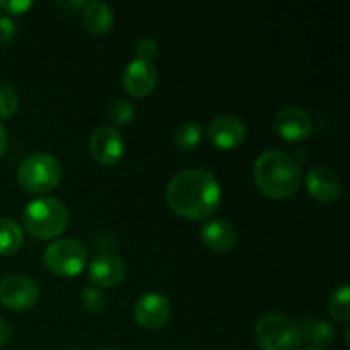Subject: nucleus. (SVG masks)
I'll return each mask as SVG.
<instances>
[{"instance_id":"f257e3e1","label":"nucleus","mask_w":350,"mask_h":350,"mask_svg":"<svg viewBox=\"0 0 350 350\" xmlns=\"http://www.w3.org/2000/svg\"><path fill=\"white\" fill-rule=\"evenodd\" d=\"M166 200L171 211L180 217L202 221L217 211L222 200V190L211 171L191 167L178 173L167 183Z\"/></svg>"},{"instance_id":"f03ea898","label":"nucleus","mask_w":350,"mask_h":350,"mask_svg":"<svg viewBox=\"0 0 350 350\" xmlns=\"http://www.w3.org/2000/svg\"><path fill=\"white\" fill-rule=\"evenodd\" d=\"M253 180L260 193L272 200L293 197L303 181L301 164L282 150H265L253 166Z\"/></svg>"},{"instance_id":"7ed1b4c3","label":"nucleus","mask_w":350,"mask_h":350,"mask_svg":"<svg viewBox=\"0 0 350 350\" xmlns=\"http://www.w3.org/2000/svg\"><path fill=\"white\" fill-rule=\"evenodd\" d=\"M70 214L60 198L43 197L29 202L23 212V222L31 236L40 239L58 238L67 229Z\"/></svg>"},{"instance_id":"20e7f679","label":"nucleus","mask_w":350,"mask_h":350,"mask_svg":"<svg viewBox=\"0 0 350 350\" xmlns=\"http://www.w3.org/2000/svg\"><path fill=\"white\" fill-rule=\"evenodd\" d=\"M255 340L262 350H299V323L282 313H267L255 325Z\"/></svg>"},{"instance_id":"39448f33","label":"nucleus","mask_w":350,"mask_h":350,"mask_svg":"<svg viewBox=\"0 0 350 350\" xmlns=\"http://www.w3.org/2000/svg\"><path fill=\"white\" fill-rule=\"evenodd\" d=\"M62 164L48 152H36L27 156L17 170V181L26 191L43 195L58 187L62 180Z\"/></svg>"},{"instance_id":"423d86ee","label":"nucleus","mask_w":350,"mask_h":350,"mask_svg":"<svg viewBox=\"0 0 350 350\" xmlns=\"http://www.w3.org/2000/svg\"><path fill=\"white\" fill-rule=\"evenodd\" d=\"M43 262L55 275L75 277L88 265V250L77 239H58L44 250Z\"/></svg>"},{"instance_id":"0eeeda50","label":"nucleus","mask_w":350,"mask_h":350,"mask_svg":"<svg viewBox=\"0 0 350 350\" xmlns=\"http://www.w3.org/2000/svg\"><path fill=\"white\" fill-rule=\"evenodd\" d=\"M38 299H40V287L31 277L23 273H10L0 280V303L7 310H31L36 306Z\"/></svg>"},{"instance_id":"6e6552de","label":"nucleus","mask_w":350,"mask_h":350,"mask_svg":"<svg viewBox=\"0 0 350 350\" xmlns=\"http://www.w3.org/2000/svg\"><path fill=\"white\" fill-rule=\"evenodd\" d=\"M205 133L212 146L221 150H232L245 144L246 137H248V129L238 116L221 115L208 122Z\"/></svg>"},{"instance_id":"1a4fd4ad","label":"nucleus","mask_w":350,"mask_h":350,"mask_svg":"<svg viewBox=\"0 0 350 350\" xmlns=\"http://www.w3.org/2000/svg\"><path fill=\"white\" fill-rule=\"evenodd\" d=\"M89 152L96 163L115 166L125 154V140L115 126H99L89 137Z\"/></svg>"},{"instance_id":"9d476101","label":"nucleus","mask_w":350,"mask_h":350,"mask_svg":"<svg viewBox=\"0 0 350 350\" xmlns=\"http://www.w3.org/2000/svg\"><path fill=\"white\" fill-rule=\"evenodd\" d=\"M273 130L286 142H303L313 132V120L301 106H286L273 118Z\"/></svg>"},{"instance_id":"9b49d317","label":"nucleus","mask_w":350,"mask_h":350,"mask_svg":"<svg viewBox=\"0 0 350 350\" xmlns=\"http://www.w3.org/2000/svg\"><path fill=\"white\" fill-rule=\"evenodd\" d=\"M171 317V303L164 294L147 293L137 299L133 318L146 330H159Z\"/></svg>"},{"instance_id":"f8f14e48","label":"nucleus","mask_w":350,"mask_h":350,"mask_svg":"<svg viewBox=\"0 0 350 350\" xmlns=\"http://www.w3.org/2000/svg\"><path fill=\"white\" fill-rule=\"evenodd\" d=\"M89 280L94 286L105 287V289H113L120 286L126 277V265L118 255L113 253H101L94 256L89 263L88 269Z\"/></svg>"},{"instance_id":"ddd939ff","label":"nucleus","mask_w":350,"mask_h":350,"mask_svg":"<svg viewBox=\"0 0 350 350\" xmlns=\"http://www.w3.org/2000/svg\"><path fill=\"white\" fill-rule=\"evenodd\" d=\"M123 88L130 96L135 98H146L150 92L156 89L157 85V70L154 64L146 60H135L130 62L126 68L123 70Z\"/></svg>"},{"instance_id":"4468645a","label":"nucleus","mask_w":350,"mask_h":350,"mask_svg":"<svg viewBox=\"0 0 350 350\" xmlns=\"http://www.w3.org/2000/svg\"><path fill=\"white\" fill-rule=\"evenodd\" d=\"M306 190L321 204H334L340 198L342 185L337 173L325 166H317L306 174Z\"/></svg>"},{"instance_id":"2eb2a0df","label":"nucleus","mask_w":350,"mask_h":350,"mask_svg":"<svg viewBox=\"0 0 350 350\" xmlns=\"http://www.w3.org/2000/svg\"><path fill=\"white\" fill-rule=\"evenodd\" d=\"M200 239L208 250L226 253L231 252L238 243V231L231 222L222 221V219H212L202 226Z\"/></svg>"},{"instance_id":"dca6fc26","label":"nucleus","mask_w":350,"mask_h":350,"mask_svg":"<svg viewBox=\"0 0 350 350\" xmlns=\"http://www.w3.org/2000/svg\"><path fill=\"white\" fill-rule=\"evenodd\" d=\"M82 21L89 33L106 34L111 31L113 24H115V14L108 3L91 0V2H85L84 9H82Z\"/></svg>"},{"instance_id":"f3484780","label":"nucleus","mask_w":350,"mask_h":350,"mask_svg":"<svg viewBox=\"0 0 350 350\" xmlns=\"http://www.w3.org/2000/svg\"><path fill=\"white\" fill-rule=\"evenodd\" d=\"M24 243L23 228L9 217H0V255H14Z\"/></svg>"},{"instance_id":"a211bd4d","label":"nucleus","mask_w":350,"mask_h":350,"mask_svg":"<svg viewBox=\"0 0 350 350\" xmlns=\"http://www.w3.org/2000/svg\"><path fill=\"white\" fill-rule=\"evenodd\" d=\"M204 139V130L198 123L187 122L176 126L173 133V144L181 152H191L197 149Z\"/></svg>"},{"instance_id":"6ab92c4d","label":"nucleus","mask_w":350,"mask_h":350,"mask_svg":"<svg viewBox=\"0 0 350 350\" xmlns=\"http://www.w3.org/2000/svg\"><path fill=\"white\" fill-rule=\"evenodd\" d=\"M303 340L314 344L313 347H321L332 344L335 340V330L330 323L320 320H306L303 325H299Z\"/></svg>"},{"instance_id":"aec40b11","label":"nucleus","mask_w":350,"mask_h":350,"mask_svg":"<svg viewBox=\"0 0 350 350\" xmlns=\"http://www.w3.org/2000/svg\"><path fill=\"white\" fill-rule=\"evenodd\" d=\"M328 311L337 321H349L350 318V289L349 284H342L332 293Z\"/></svg>"},{"instance_id":"412c9836","label":"nucleus","mask_w":350,"mask_h":350,"mask_svg":"<svg viewBox=\"0 0 350 350\" xmlns=\"http://www.w3.org/2000/svg\"><path fill=\"white\" fill-rule=\"evenodd\" d=\"M133 116H135V106L129 99H116L109 105L108 118L113 125H126V123L132 122Z\"/></svg>"},{"instance_id":"4be33fe9","label":"nucleus","mask_w":350,"mask_h":350,"mask_svg":"<svg viewBox=\"0 0 350 350\" xmlns=\"http://www.w3.org/2000/svg\"><path fill=\"white\" fill-rule=\"evenodd\" d=\"M19 108V94L9 84H0V120L16 115Z\"/></svg>"},{"instance_id":"5701e85b","label":"nucleus","mask_w":350,"mask_h":350,"mask_svg":"<svg viewBox=\"0 0 350 350\" xmlns=\"http://www.w3.org/2000/svg\"><path fill=\"white\" fill-rule=\"evenodd\" d=\"M81 301L82 304H84L85 310L91 311V313H101V311L106 308L105 294H103L101 291L94 289V287H88V289H84Z\"/></svg>"},{"instance_id":"b1692460","label":"nucleus","mask_w":350,"mask_h":350,"mask_svg":"<svg viewBox=\"0 0 350 350\" xmlns=\"http://www.w3.org/2000/svg\"><path fill=\"white\" fill-rule=\"evenodd\" d=\"M135 55L139 60H146L152 64L154 58L159 55V46L152 38H140L135 44Z\"/></svg>"},{"instance_id":"393cba45","label":"nucleus","mask_w":350,"mask_h":350,"mask_svg":"<svg viewBox=\"0 0 350 350\" xmlns=\"http://www.w3.org/2000/svg\"><path fill=\"white\" fill-rule=\"evenodd\" d=\"M33 7L31 0H0V9L10 16H21L26 14Z\"/></svg>"},{"instance_id":"a878e982","label":"nucleus","mask_w":350,"mask_h":350,"mask_svg":"<svg viewBox=\"0 0 350 350\" xmlns=\"http://www.w3.org/2000/svg\"><path fill=\"white\" fill-rule=\"evenodd\" d=\"M16 36V24L10 17L0 16V46L10 43Z\"/></svg>"},{"instance_id":"bb28decb","label":"nucleus","mask_w":350,"mask_h":350,"mask_svg":"<svg viewBox=\"0 0 350 350\" xmlns=\"http://www.w3.org/2000/svg\"><path fill=\"white\" fill-rule=\"evenodd\" d=\"M10 340V325L0 317V347L7 345V342Z\"/></svg>"},{"instance_id":"cd10ccee","label":"nucleus","mask_w":350,"mask_h":350,"mask_svg":"<svg viewBox=\"0 0 350 350\" xmlns=\"http://www.w3.org/2000/svg\"><path fill=\"white\" fill-rule=\"evenodd\" d=\"M7 146H9V135H7V130L3 126V123H0V157L5 154Z\"/></svg>"},{"instance_id":"c85d7f7f","label":"nucleus","mask_w":350,"mask_h":350,"mask_svg":"<svg viewBox=\"0 0 350 350\" xmlns=\"http://www.w3.org/2000/svg\"><path fill=\"white\" fill-rule=\"evenodd\" d=\"M303 350H325V349H321V347H306V349H303Z\"/></svg>"},{"instance_id":"c756f323","label":"nucleus","mask_w":350,"mask_h":350,"mask_svg":"<svg viewBox=\"0 0 350 350\" xmlns=\"http://www.w3.org/2000/svg\"><path fill=\"white\" fill-rule=\"evenodd\" d=\"M96 350H118V349H113V347H99V349H96Z\"/></svg>"}]
</instances>
